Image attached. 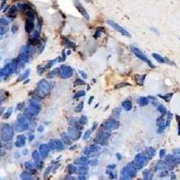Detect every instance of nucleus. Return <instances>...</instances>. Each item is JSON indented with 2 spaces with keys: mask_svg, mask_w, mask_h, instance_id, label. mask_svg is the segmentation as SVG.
Segmentation results:
<instances>
[{
  "mask_svg": "<svg viewBox=\"0 0 180 180\" xmlns=\"http://www.w3.org/2000/svg\"><path fill=\"white\" fill-rule=\"evenodd\" d=\"M33 139H34V135H33V134H31L30 136H29V139H28V140H29V141H32V140H33Z\"/></svg>",
  "mask_w": 180,
  "mask_h": 180,
  "instance_id": "47",
  "label": "nucleus"
},
{
  "mask_svg": "<svg viewBox=\"0 0 180 180\" xmlns=\"http://www.w3.org/2000/svg\"><path fill=\"white\" fill-rule=\"evenodd\" d=\"M122 106L125 111H131L133 109V103L131 100H125L122 103Z\"/></svg>",
  "mask_w": 180,
  "mask_h": 180,
  "instance_id": "12",
  "label": "nucleus"
},
{
  "mask_svg": "<svg viewBox=\"0 0 180 180\" xmlns=\"http://www.w3.org/2000/svg\"><path fill=\"white\" fill-rule=\"evenodd\" d=\"M55 62H56V61H50V62L48 63V64L46 65L45 67H44V68H45V70L46 69H49L50 68H51V67L54 65V63H55Z\"/></svg>",
  "mask_w": 180,
  "mask_h": 180,
  "instance_id": "33",
  "label": "nucleus"
},
{
  "mask_svg": "<svg viewBox=\"0 0 180 180\" xmlns=\"http://www.w3.org/2000/svg\"><path fill=\"white\" fill-rule=\"evenodd\" d=\"M38 74H40V75H42V73H43L44 71H45V68L44 67H38Z\"/></svg>",
  "mask_w": 180,
  "mask_h": 180,
  "instance_id": "36",
  "label": "nucleus"
},
{
  "mask_svg": "<svg viewBox=\"0 0 180 180\" xmlns=\"http://www.w3.org/2000/svg\"><path fill=\"white\" fill-rule=\"evenodd\" d=\"M74 6H75V7L78 9V11L79 12L80 14H81L82 15L84 16V18L85 19H87V20H89V15L87 14V10H86V8L84 7L83 6L81 5V3L79 2V1H75L74 2Z\"/></svg>",
  "mask_w": 180,
  "mask_h": 180,
  "instance_id": "7",
  "label": "nucleus"
},
{
  "mask_svg": "<svg viewBox=\"0 0 180 180\" xmlns=\"http://www.w3.org/2000/svg\"><path fill=\"white\" fill-rule=\"evenodd\" d=\"M131 52L134 54L135 56H136L137 58H139L140 59H141L142 61H145V62L147 63V64L149 65V66L150 67V68H154V65L152 64L151 62H150V61L148 59V58L146 57V55L144 54L143 52H142L141 51H140V50L138 49V48H136V47H131Z\"/></svg>",
  "mask_w": 180,
  "mask_h": 180,
  "instance_id": "2",
  "label": "nucleus"
},
{
  "mask_svg": "<svg viewBox=\"0 0 180 180\" xmlns=\"http://www.w3.org/2000/svg\"><path fill=\"white\" fill-rule=\"evenodd\" d=\"M25 143V137L23 136V135H20V136H18V138H17V142H16V146H23Z\"/></svg>",
  "mask_w": 180,
  "mask_h": 180,
  "instance_id": "18",
  "label": "nucleus"
},
{
  "mask_svg": "<svg viewBox=\"0 0 180 180\" xmlns=\"http://www.w3.org/2000/svg\"><path fill=\"white\" fill-rule=\"evenodd\" d=\"M164 155V150H161V152H160V156L162 157V156Z\"/></svg>",
  "mask_w": 180,
  "mask_h": 180,
  "instance_id": "55",
  "label": "nucleus"
},
{
  "mask_svg": "<svg viewBox=\"0 0 180 180\" xmlns=\"http://www.w3.org/2000/svg\"><path fill=\"white\" fill-rule=\"evenodd\" d=\"M87 167H86V166H81V167H79V170H78V172L81 173V174H87Z\"/></svg>",
  "mask_w": 180,
  "mask_h": 180,
  "instance_id": "32",
  "label": "nucleus"
},
{
  "mask_svg": "<svg viewBox=\"0 0 180 180\" xmlns=\"http://www.w3.org/2000/svg\"><path fill=\"white\" fill-rule=\"evenodd\" d=\"M89 150H90V153H93V152H97L99 150H101V147L99 146L98 144H93L90 147H88Z\"/></svg>",
  "mask_w": 180,
  "mask_h": 180,
  "instance_id": "21",
  "label": "nucleus"
},
{
  "mask_svg": "<svg viewBox=\"0 0 180 180\" xmlns=\"http://www.w3.org/2000/svg\"><path fill=\"white\" fill-rule=\"evenodd\" d=\"M68 169H70V170H68L70 173H74V172H76V170H75V169H76V167H73V166H72V165H70L69 167H68Z\"/></svg>",
  "mask_w": 180,
  "mask_h": 180,
  "instance_id": "41",
  "label": "nucleus"
},
{
  "mask_svg": "<svg viewBox=\"0 0 180 180\" xmlns=\"http://www.w3.org/2000/svg\"><path fill=\"white\" fill-rule=\"evenodd\" d=\"M32 159H34V160L36 161V163L37 162H40V161H42L41 160V159H42V156L40 155V153H39V151L38 150H34V151H32Z\"/></svg>",
  "mask_w": 180,
  "mask_h": 180,
  "instance_id": "19",
  "label": "nucleus"
},
{
  "mask_svg": "<svg viewBox=\"0 0 180 180\" xmlns=\"http://www.w3.org/2000/svg\"><path fill=\"white\" fill-rule=\"evenodd\" d=\"M27 20H29V21L31 22H34V20H35V14L33 13V11H28L27 12Z\"/></svg>",
  "mask_w": 180,
  "mask_h": 180,
  "instance_id": "23",
  "label": "nucleus"
},
{
  "mask_svg": "<svg viewBox=\"0 0 180 180\" xmlns=\"http://www.w3.org/2000/svg\"><path fill=\"white\" fill-rule=\"evenodd\" d=\"M75 163H78V164H87V163H89V160H88V158L87 156H82V157L78 158V159L75 160Z\"/></svg>",
  "mask_w": 180,
  "mask_h": 180,
  "instance_id": "15",
  "label": "nucleus"
},
{
  "mask_svg": "<svg viewBox=\"0 0 180 180\" xmlns=\"http://www.w3.org/2000/svg\"><path fill=\"white\" fill-rule=\"evenodd\" d=\"M41 43V40H39L38 38H32L31 39L30 41H29V44H30L31 46H36V45H39V44Z\"/></svg>",
  "mask_w": 180,
  "mask_h": 180,
  "instance_id": "24",
  "label": "nucleus"
},
{
  "mask_svg": "<svg viewBox=\"0 0 180 180\" xmlns=\"http://www.w3.org/2000/svg\"><path fill=\"white\" fill-rule=\"evenodd\" d=\"M37 131H39V133H43L44 131V126L43 125H40L38 127V129H37Z\"/></svg>",
  "mask_w": 180,
  "mask_h": 180,
  "instance_id": "40",
  "label": "nucleus"
},
{
  "mask_svg": "<svg viewBox=\"0 0 180 180\" xmlns=\"http://www.w3.org/2000/svg\"><path fill=\"white\" fill-rule=\"evenodd\" d=\"M78 123H79L80 125H86L87 123H88V119L86 115H82L81 117L78 119Z\"/></svg>",
  "mask_w": 180,
  "mask_h": 180,
  "instance_id": "26",
  "label": "nucleus"
},
{
  "mask_svg": "<svg viewBox=\"0 0 180 180\" xmlns=\"http://www.w3.org/2000/svg\"><path fill=\"white\" fill-rule=\"evenodd\" d=\"M91 133H92L91 130H87V131H85V133H84V135H83V140H87V139L90 138Z\"/></svg>",
  "mask_w": 180,
  "mask_h": 180,
  "instance_id": "29",
  "label": "nucleus"
},
{
  "mask_svg": "<svg viewBox=\"0 0 180 180\" xmlns=\"http://www.w3.org/2000/svg\"><path fill=\"white\" fill-rule=\"evenodd\" d=\"M25 167H32V162H31V161H27L26 163H25Z\"/></svg>",
  "mask_w": 180,
  "mask_h": 180,
  "instance_id": "42",
  "label": "nucleus"
},
{
  "mask_svg": "<svg viewBox=\"0 0 180 180\" xmlns=\"http://www.w3.org/2000/svg\"><path fill=\"white\" fill-rule=\"evenodd\" d=\"M86 95V92L83 91V90H80V91L77 92L74 95V98H78V97H84Z\"/></svg>",
  "mask_w": 180,
  "mask_h": 180,
  "instance_id": "30",
  "label": "nucleus"
},
{
  "mask_svg": "<svg viewBox=\"0 0 180 180\" xmlns=\"http://www.w3.org/2000/svg\"><path fill=\"white\" fill-rule=\"evenodd\" d=\"M97 127H98V123H97V122H95V123H94V124H93V128H92L91 131H95V130L97 129Z\"/></svg>",
  "mask_w": 180,
  "mask_h": 180,
  "instance_id": "43",
  "label": "nucleus"
},
{
  "mask_svg": "<svg viewBox=\"0 0 180 180\" xmlns=\"http://www.w3.org/2000/svg\"><path fill=\"white\" fill-rule=\"evenodd\" d=\"M89 163L91 164V166H95L98 164V160L97 159H92V160L89 161Z\"/></svg>",
  "mask_w": 180,
  "mask_h": 180,
  "instance_id": "39",
  "label": "nucleus"
},
{
  "mask_svg": "<svg viewBox=\"0 0 180 180\" xmlns=\"http://www.w3.org/2000/svg\"><path fill=\"white\" fill-rule=\"evenodd\" d=\"M67 53H68L67 55H70V53H71V51H67Z\"/></svg>",
  "mask_w": 180,
  "mask_h": 180,
  "instance_id": "56",
  "label": "nucleus"
},
{
  "mask_svg": "<svg viewBox=\"0 0 180 180\" xmlns=\"http://www.w3.org/2000/svg\"><path fill=\"white\" fill-rule=\"evenodd\" d=\"M76 148H77V146H73V147H72V148H70V150H74Z\"/></svg>",
  "mask_w": 180,
  "mask_h": 180,
  "instance_id": "54",
  "label": "nucleus"
},
{
  "mask_svg": "<svg viewBox=\"0 0 180 180\" xmlns=\"http://www.w3.org/2000/svg\"><path fill=\"white\" fill-rule=\"evenodd\" d=\"M17 28H18L17 26H14L13 28H12V31H13L14 32H16V30H17Z\"/></svg>",
  "mask_w": 180,
  "mask_h": 180,
  "instance_id": "52",
  "label": "nucleus"
},
{
  "mask_svg": "<svg viewBox=\"0 0 180 180\" xmlns=\"http://www.w3.org/2000/svg\"><path fill=\"white\" fill-rule=\"evenodd\" d=\"M152 56H153L154 59H157L159 62H160V63H164V62H165V59L161 57L160 55H159V54H157V53H153V54H152Z\"/></svg>",
  "mask_w": 180,
  "mask_h": 180,
  "instance_id": "27",
  "label": "nucleus"
},
{
  "mask_svg": "<svg viewBox=\"0 0 180 180\" xmlns=\"http://www.w3.org/2000/svg\"><path fill=\"white\" fill-rule=\"evenodd\" d=\"M51 87H50V83L45 79H42L41 81L38 82V85H37V88L36 90L39 92L42 95L45 97L46 95H48V93L50 92Z\"/></svg>",
  "mask_w": 180,
  "mask_h": 180,
  "instance_id": "1",
  "label": "nucleus"
},
{
  "mask_svg": "<svg viewBox=\"0 0 180 180\" xmlns=\"http://www.w3.org/2000/svg\"><path fill=\"white\" fill-rule=\"evenodd\" d=\"M144 161H145V157H144L142 154H138V155L135 157L134 164L136 165V167H142V165L144 164Z\"/></svg>",
  "mask_w": 180,
  "mask_h": 180,
  "instance_id": "11",
  "label": "nucleus"
},
{
  "mask_svg": "<svg viewBox=\"0 0 180 180\" xmlns=\"http://www.w3.org/2000/svg\"><path fill=\"white\" fill-rule=\"evenodd\" d=\"M93 100H94V97H91L88 100V104H91V103H92V101Z\"/></svg>",
  "mask_w": 180,
  "mask_h": 180,
  "instance_id": "49",
  "label": "nucleus"
},
{
  "mask_svg": "<svg viewBox=\"0 0 180 180\" xmlns=\"http://www.w3.org/2000/svg\"><path fill=\"white\" fill-rule=\"evenodd\" d=\"M83 107H84V102H80L79 104H78V106L75 108V111H76L77 113L82 112V110H83Z\"/></svg>",
  "mask_w": 180,
  "mask_h": 180,
  "instance_id": "28",
  "label": "nucleus"
},
{
  "mask_svg": "<svg viewBox=\"0 0 180 180\" xmlns=\"http://www.w3.org/2000/svg\"><path fill=\"white\" fill-rule=\"evenodd\" d=\"M102 125L105 129H107L108 131L116 130L120 127V122L115 119H108L105 122H104Z\"/></svg>",
  "mask_w": 180,
  "mask_h": 180,
  "instance_id": "3",
  "label": "nucleus"
},
{
  "mask_svg": "<svg viewBox=\"0 0 180 180\" xmlns=\"http://www.w3.org/2000/svg\"><path fill=\"white\" fill-rule=\"evenodd\" d=\"M125 86H130V84H129V83H125V82H123V83L118 84V85L115 87V88H119V87H125Z\"/></svg>",
  "mask_w": 180,
  "mask_h": 180,
  "instance_id": "37",
  "label": "nucleus"
},
{
  "mask_svg": "<svg viewBox=\"0 0 180 180\" xmlns=\"http://www.w3.org/2000/svg\"><path fill=\"white\" fill-rule=\"evenodd\" d=\"M68 135L69 136V138L71 140H77L80 138V136H81V131L74 127H68Z\"/></svg>",
  "mask_w": 180,
  "mask_h": 180,
  "instance_id": "6",
  "label": "nucleus"
},
{
  "mask_svg": "<svg viewBox=\"0 0 180 180\" xmlns=\"http://www.w3.org/2000/svg\"><path fill=\"white\" fill-rule=\"evenodd\" d=\"M159 111H161V112H162V113H164V112H165V108H164L162 105H160V106H159Z\"/></svg>",
  "mask_w": 180,
  "mask_h": 180,
  "instance_id": "46",
  "label": "nucleus"
},
{
  "mask_svg": "<svg viewBox=\"0 0 180 180\" xmlns=\"http://www.w3.org/2000/svg\"><path fill=\"white\" fill-rule=\"evenodd\" d=\"M116 157H117V159L118 160H120V159H122V156L120 153H116Z\"/></svg>",
  "mask_w": 180,
  "mask_h": 180,
  "instance_id": "48",
  "label": "nucleus"
},
{
  "mask_svg": "<svg viewBox=\"0 0 180 180\" xmlns=\"http://www.w3.org/2000/svg\"><path fill=\"white\" fill-rule=\"evenodd\" d=\"M100 34H101V32H100V29H99V30H97V32H95V38H97V36H100Z\"/></svg>",
  "mask_w": 180,
  "mask_h": 180,
  "instance_id": "44",
  "label": "nucleus"
},
{
  "mask_svg": "<svg viewBox=\"0 0 180 180\" xmlns=\"http://www.w3.org/2000/svg\"><path fill=\"white\" fill-rule=\"evenodd\" d=\"M120 114H121V108L120 107H115L113 110V113H112V116L114 117V119L117 120L119 118Z\"/></svg>",
  "mask_w": 180,
  "mask_h": 180,
  "instance_id": "17",
  "label": "nucleus"
},
{
  "mask_svg": "<svg viewBox=\"0 0 180 180\" xmlns=\"http://www.w3.org/2000/svg\"><path fill=\"white\" fill-rule=\"evenodd\" d=\"M27 153H28V150H23V155H27Z\"/></svg>",
  "mask_w": 180,
  "mask_h": 180,
  "instance_id": "53",
  "label": "nucleus"
},
{
  "mask_svg": "<svg viewBox=\"0 0 180 180\" xmlns=\"http://www.w3.org/2000/svg\"><path fill=\"white\" fill-rule=\"evenodd\" d=\"M138 102H139V104H140V106H146L149 103V100H148V98H146V97H140V98L139 99Z\"/></svg>",
  "mask_w": 180,
  "mask_h": 180,
  "instance_id": "25",
  "label": "nucleus"
},
{
  "mask_svg": "<svg viewBox=\"0 0 180 180\" xmlns=\"http://www.w3.org/2000/svg\"><path fill=\"white\" fill-rule=\"evenodd\" d=\"M49 151H50V148L48 146V144H42L39 148V153L42 156V158L43 159H46L49 155Z\"/></svg>",
  "mask_w": 180,
  "mask_h": 180,
  "instance_id": "9",
  "label": "nucleus"
},
{
  "mask_svg": "<svg viewBox=\"0 0 180 180\" xmlns=\"http://www.w3.org/2000/svg\"><path fill=\"white\" fill-rule=\"evenodd\" d=\"M53 142H54V145H55V150H64V144H63V141L61 140H53Z\"/></svg>",
  "mask_w": 180,
  "mask_h": 180,
  "instance_id": "14",
  "label": "nucleus"
},
{
  "mask_svg": "<svg viewBox=\"0 0 180 180\" xmlns=\"http://www.w3.org/2000/svg\"><path fill=\"white\" fill-rule=\"evenodd\" d=\"M20 104V105L17 106V109H20V110H21L22 107H23V103H21V104Z\"/></svg>",
  "mask_w": 180,
  "mask_h": 180,
  "instance_id": "50",
  "label": "nucleus"
},
{
  "mask_svg": "<svg viewBox=\"0 0 180 180\" xmlns=\"http://www.w3.org/2000/svg\"><path fill=\"white\" fill-rule=\"evenodd\" d=\"M65 45H66V47H68V48H70V47L75 48V47H76V45H75L74 42H72L71 41H69V40H66Z\"/></svg>",
  "mask_w": 180,
  "mask_h": 180,
  "instance_id": "31",
  "label": "nucleus"
},
{
  "mask_svg": "<svg viewBox=\"0 0 180 180\" xmlns=\"http://www.w3.org/2000/svg\"><path fill=\"white\" fill-rule=\"evenodd\" d=\"M68 124L70 125V127H74V128H76V129L79 130V131L83 129V126H81V125L79 124V123H78V121H77V118H74V117L68 118Z\"/></svg>",
  "mask_w": 180,
  "mask_h": 180,
  "instance_id": "10",
  "label": "nucleus"
},
{
  "mask_svg": "<svg viewBox=\"0 0 180 180\" xmlns=\"http://www.w3.org/2000/svg\"><path fill=\"white\" fill-rule=\"evenodd\" d=\"M56 76H59V68H56V69L51 70V72H49V74H48V78H55Z\"/></svg>",
  "mask_w": 180,
  "mask_h": 180,
  "instance_id": "20",
  "label": "nucleus"
},
{
  "mask_svg": "<svg viewBox=\"0 0 180 180\" xmlns=\"http://www.w3.org/2000/svg\"><path fill=\"white\" fill-rule=\"evenodd\" d=\"M59 76L62 78H68L73 76V68L69 66L62 65L59 68Z\"/></svg>",
  "mask_w": 180,
  "mask_h": 180,
  "instance_id": "4",
  "label": "nucleus"
},
{
  "mask_svg": "<svg viewBox=\"0 0 180 180\" xmlns=\"http://www.w3.org/2000/svg\"><path fill=\"white\" fill-rule=\"evenodd\" d=\"M61 138H62V140H63V142H64L65 144H67V145H70V144H71L72 140H70L69 136H68L67 133H61Z\"/></svg>",
  "mask_w": 180,
  "mask_h": 180,
  "instance_id": "16",
  "label": "nucleus"
},
{
  "mask_svg": "<svg viewBox=\"0 0 180 180\" xmlns=\"http://www.w3.org/2000/svg\"><path fill=\"white\" fill-rule=\"evenodd\" d=\"M18 123H19V124L17 125L18 126L17 127V131H23L29 128V123L26 121L25 118H20L18 120Z\"/></svg>",
  "mask_w": 180,
  "mask_h": 180,
  "instance_id": "8",
  "label": "nucleus"
},
{
  "mask_svg": "<svg viewBox=\"0 0 180 180\" xmlns=\"http://www.w3.org/2000/svg\"><path fill=\"white\" fill-rule=\"evenodd\" d=\"M39 35H40V32H39L38 31H35V32H34V38H38Z\"/></svg>",
  "mask_w": 180,
  "mask_h": 180,
  "instance_id": "45",
  "label": "nucleus"
},
{
  "mask_svg": "<svg viewBox=\"0 0 180 180\" xmlns=\"http://www.w3.org/2000/svg\"><path fill=\"white\" fill-rule=\"evenodd\" d=\"M95 144H100V145H103V146H104V145H107L108 144V140H103V139H100V138H95Z\"/></svg>",
  "mask_w": 180,
  "mask_h": 180,
  "instance_id": "22",
  "label": "nucleus"
},
{
  "mask_svg": "<svg viewBox=\"0 0 180 180\" xmlns=\"http://www.w3.org/2000/svg\"><path fill=\"white\" fill-rule=\"evenodd\" d=\"M78 72H79L80 74H81L82 78H83L84 79H87V73H86V72H84L83 70H79Z\"/></svg>",
  "mask_w": 180,
  "mask_h": 180,
  "instance_id": "38",
  "label": "nucleus"
},
{
  "mask_svg": "<svg viewBox=\"0 0 180 180\" xmlns=\"http://www.w3.org/2000/svg\"><path fill=\"white\" fill-rule=\"evenodd\" d=\"M29 74H30V69H27L26 71H25V73H23V74L22 75V77L19 78V80H22V79H23V78H27V77H28V75H29Z\"/></svg>",
  "mask_w": 180,
  "mask_h": 180,
  "instance_id": "34",
  "label": "nucleus"
},
{
  "mask_svg": "<svg viewBox=\"0 0 180 180\" xmlns=\"http://www.w3.org/2000/svg\"><path fill=\"white\" fill-rule=\"evenodd\" d=\"M106 23L110 25V26H112L114 29H115L117 32H119L121 34H123V36H126V37H131V34L129 33V32L125 30L124 28H123L121 25H119L118 23H116L115 22L112 21V20H107V21H106Z\"/></svg>",
  "mask_w": 180,
  "mask_h": 180,
  "instance_id": "5",
  "label": "nucleus"
},
{
  "mask_svg": "<svg viewBox=\"0 0 180 180\" xmlns=\"http://www.w3.org/2000/svg\"><path fill=\"white\" fill-rule=\"evenodd\" d=\"M75 85L83 86V85H85V82H84V80H82V79H76L75 80Z\"/></svg>",
  "mask_w": 180,
  "mask_h": 180,
  "instance_id": "35",
  "label": "nucleus"
},
{
  "mask_svg": "<svg viewBox=\"0 0 180 180\" xmlns=\"http://www.w3.org/2000/svg\"><path fill=\"white\" fill-rule=\"evenodd\" d=\"M108 169H114V167H115V165H114H114H108Z\"/></svg>",
  "mask_w": 180,
  "mask_h": 180,
  "instance_id": "51",
  "label": "nucleus"
},
{
  "mask_svg": "<svg viewBox=\"0 0 180 180\" xmlns=\"http://www.w3.org/2000/svg\"><path fill=\"white\" fill-rule=\"evenodd\" d=\"M34 29V23L33 22H31L29 20H26L25 22V31L28 33H31V32L33 31Z\"/></svg>",
  "mask_w": 180,
  "mask_h": 180,
  "instance_id": "13",
  "label": "nucleus"
}]
</instances>
